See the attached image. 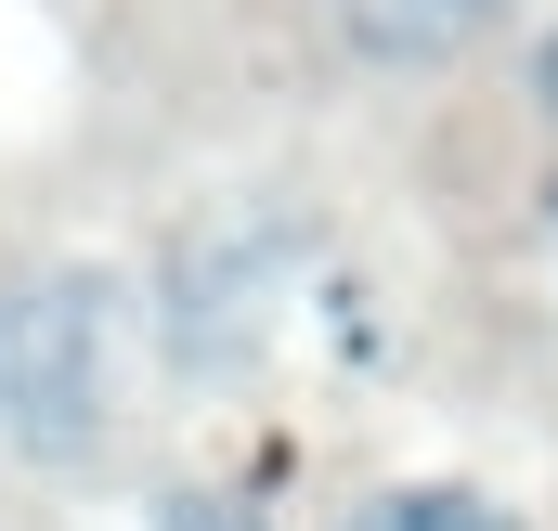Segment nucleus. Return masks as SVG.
<instances>
[{"instance_id": "obj_2", "label": "nucleus", "mask_w": 558, "mask_h": 531, "mask_svg": "<svg viewBox=\"0 0 558 531\" xmlns=\"http://www.w3.org/2000/svg\"><path fill=\"white\" fill-rule=\"evenodd\" d=\"M325 26L351 39V65H454L507 26V0H325Z\"/></svg>"}, {"instance_id": "obj_4", "label": "nucleus", "mask_w": 558, "mask_h": 531, "mask_svg": "<svg viewBox=\"0 0 558 531\" xmlns=\"http://www.w3.org/2000/svg\"><path fill=\"white\" fill-rule=\"evenodd\" d=\"M533 104H546V118H558V26H546V39H533Z\"/></svg>"}, {"instance_id": "obj_3", "label": "nucleus", "mask_w": 558, "mask_h": 531, "mask_svg": "<svg viewBox=\"0 0 558 531\" xmlns=\"http://www.w3.org/2000/svg\"><path fill=\"white\" fill-rule=\"evenodd\" d=\"M351 531H520V519H494V506H481V493H454V480H416V493L364 506Z\"/></svg>"}, {"instance_id": "obj_1", "label": "nucleus", "mask_w": 558, "mask_h": 531, "mask_svg": "<svg viewBox=\"0 0 558 531\" xmlns=\"http://www.w3.org/2000/svg\"><path fill=\"white\" fill-rule=\"evenodd\" d=\"M0 441H26L52 467L105 441V285L92 272L0 285Z\"/></svg>"}]
</instances>
